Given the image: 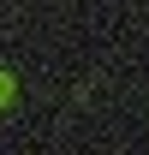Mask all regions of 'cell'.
<instances>
[{
	"label": "cell",
	"mask_w": 149,
	"mask_h": 155,
	"mask_svg": "<svg viewBox=\"0 0 149 155\" xmlns=\"http://www.w3.org/2000/svg\"><path fill=\"white\" fill-rule=\"evenodd\" d=\"M6 96H12V84H6V78H0V101H6Z\"/></svg>",
	"instance_id": "obj_1"
}]
</instances>
